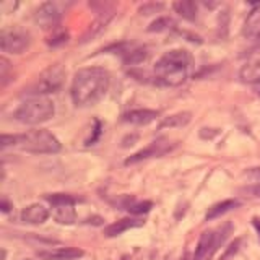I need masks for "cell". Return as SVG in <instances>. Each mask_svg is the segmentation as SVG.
<instances>
[{"mask_svg":"<svg viewBox=\"0 0 260 260\" xmlns=\"http://www.w3.org/2000/svg\"><path fill=\"white\" fill-rule=\"evenodd\" d=\"M111 85V75L101 67L80 69L72 80L70 96L77 108H89L100 103Z\"/></svg>","mask_w":260,"mask_h":260,"instance_id":"obj_1","label":"cell"},{"mask_svg":"<svg viewBox=\"0 0 260 260\" xmlns=\"http://www.w3.org/2000/svg\"><path fill=\"white\" fill-rule=\"evenodd\" d=\"M192 57L185 49H171L154 63V83L162 86H181L187 80Z\"/></svg>","mask_w":260,"mask_h":260,"instance_id":"obj_2","label":"cell"},{"mask_svg":"<svg viewBox=\"0 0 260 260\" xmlns=\"http://www.w3.org/2000/svg\"><path fill=\"white\" fill-rule=\"evenodd\" d=\"M15 146L32 154H54L62 150L59 138L46 128H35L16 135Z\"/></svg>","mask_w":260,"mask_h":260,"instance_id":"obj_3","label":"cell"},{"mask_svg":"<svg viewBox=\"0 0 260 260\" xmlns=\"http://www.w3.org/2000/svg\"><path fill=\"white\" fill-rule=\"evenodd\" d=\"M54 103L46 96H38V98H29L24 103L18 106V109L15 111L13 117L26 125H38L47 122L49 119L54 117Z\"/></svg>","mask_w":260,"mask_h":260,"instance_id":"obj_4","label":"cell"},{"mask_svg":"<svg viewBox=\"0 0 260 260\" xmlns=\"http://www.w3.org/2000/svg\"><path fill=\"white\" fill-rule=\"evenodd\" d=\"M63 80H65L63 67L59 63H54V65H51V67H47L28 86L26 94H29L31 98H38V96H46V94L55 93L62 88Z\"/></svg>","mask_w":260,"mask_h":260,"instance_id":"obj_5","label":"cell"},{"mask_svg":"<svg viewBox=\"0 0 260 260\" xmlns=\"http://www.w3.org/2000/svg\"><path fill=\"white\" fill-rule=\"evenodd\" d=\"M31 44V36L28 31L18 26L5 28L0 32V47L7 54H23Z\"/></svg>","mask_w":260,"mask_h":260,"instance_id":"obj_6","label":"cell"},{"mask_svg":"<svg viewBox=\"0 0 260 260\" xmlns=\"http://www.w3.org/2000/svg\"><path fill=\"white\" fill-rule=\"evenodd\" d=\"M174 143H171L168 138H158V140L151 142L148 146H145L140 151L134 153L132 156L125 159V165H135V162H140L143 159H150V158H159L162 154L169 153L174 148Z\"/></svg>","mask_w":260,"mask_h":260,"instance_id":"obj_7","label":"cell"},{"mask_svg":"<svg viewBox=\"0 0 260 260\" xmlns=\"http://www.w3.org/2000/svg\"><path fill=\"white\" fill-rule=\"evenodd\" d=\"M60 21V10L52 2H44L35 12V23L43 29H54Z\"/></svg>","mask_w":260,"mask_h":260,"instance_id":"obj_8","label":"cell"},{"mask_svg":"<svg viewBox=\"0 0 260 260\" xmlns=\"http://www.w3.org/2000/svg\"><path fill=\"white\" fill-rule=\"evenodd\" d=\"M85 252L77 247H57V249H43L38 252L41 260H77L83 257Z\"/></svg>","mask_w":260,"mask_h":260,"instance_id":"obj_9","label":"cell"},{"mask_svg":"<svg viewBox=\"0 0 260 260\" xmlns=\"http://www.w3.org/2000/svg\"><path fill=\"white\" fill-rule=\"evenodd\" d=\"M51 216L49 210L39 203H31L21 211V221L26 224H43L47 221V218Z\"/></svg>","mask_w":260,"mask_h":260,"instance_id":"obj_10","label":"cell"},{"mask_svg":"<svg viewBox=\"0 0 260 260\" xmlns=\"http://www.w3.org/2000/svg\"><path fill=\"white\" fill-rule=\"evenodd\" d=\"M158 116H159L158 111L153 109H134L122 116V122H127V124H134V125H146L151 124L153 120H156Z\"/></svg>","mask_w":260,"mask_h":260,"instance_id":"obj_11","label":"cell"},{"mask_svg":"<svg viewBox=\"0 0 260 260\" xmlns=\"http://www.w3.org/2000/svg\"><path fill=\"white\" fill-rule=\"evenodd\" d=\"M242 36L247 39H260V7H254L249 12L242 26Z\"/></svg>","mask_w":260,"mask_h":260,"instance_id":"obj_12","label":"cell"},{"mask_svg":"<svg viewBox=\"0 0 260 260\" xmlns=\"http://www.w3.org/2000/svg\"><path fill=\"white\" fill-rule=\"evenodd\" d=\"M116 203L120 210H127L128 213H132V215L148 213V211L153 208L151 202H137L134 197H130V195H124V197H120Z\"/></svg>","mask_w":260,"mask_h":260,"instance_id":"obj_13","label":"cell"},{"mask_svg":"<svg viewBox=\"0 0 260 260\" xmlns=\"http://www.w3.org/2000/svg\"><path fill=\"white\" fill-rule=\"evenodd\" d=\"M145 221L138 218H122L119 221L109 224L108 228L104 230V236L106 238H116V236H120L122 233H125L132 228H138V226H143Z\"/></svg>","mask_w":260,"mask_h":260,"instance_id":"obj_14","label":"cell"},{"mask_svg":"<svg viewBox=\"0 0 260 260\" xmlns=\"http://www.w3.org/2000/svg\"><path fill=\"white\" fill-rule=\"evenodd\" d=\"M192 120V114L190 112H177V114H173V116H168L165 117L161 122L158 128L159 130H165V128H181V127H185L189 122Z\"/></svg>","mask_w":260,"mask_h":260,"instance_id":"obj_15","label":"cell"},{"mask_svg":"<svg viewBox=\"0 0 260 260\" xmlns=\"http://www.w3.org/2000/svg\"><path fill=\"white\" fill-rule=\"evenodd\" d=\"M239 205H241L239 200H236V199H230V200H223V202H219V203H215L213 207L208 208L207 215H205V219L208 221V219L219 218L221 215H224V213H228V211L234 210L236 207H239Z\"/></svg>","mask_w":260,"mask_h":260,"instance_id":"obj_16","label":"cell"},{"mask_svg":"<svg viewBox=\"0 0 260 260\" xmlns=\"http://www.w3.org/2000/svg\"><path fill=\"white\" fill-rule=\"evenodd\" d=\"M173 8L176 10V13L182 16L184 20H189V21L197 20L199 5L195 2H190V0H179V2L173 4Z\"/></svg>","mask_w":260,"mask_h":260,"instance_id":"obj_17","label":"cell"},{"mask_svg":"<svg viewBox=\"0 0 260 260\" xmlns=\"http://www.w3.org/2000/svg\"><path fill=\"white\" fill-rule=\"evenodd\" d=\"M239 77L246 83H260V59L247 62L241 69Z\"/></svg>","mask_w":260,"mask_h":260,"instance_id":"obj_18","label":"cell"},{"mask_svg":"<svg viewBox=\"0 0 260 260\" xmlns=\"http://www.w3.org/2000/svg\"><path fill=\"white\" fill-rule=\"evenodd\" d=\"M54 218L57 223L60 224H73L77 221V211L73 205H65V207H54Z\"/></svg>","mask_w":260,"mask_h":260,"instance_id":"obj_19","label":"cell"},{"mask_svg":"<svg viewBox=\"0 0 260 260\" xmlns=\"http://www.w3.org/2000/svg\"><path fill=\"white\" fill-rule=\"evenodd\" d=\"M111 20V15H106V16H101L100 20H96L91 26L88 28V31L83 35V38H81V43H88V41H91L93 38H96L100 32L106 28V24L109 23Z\"/></svg>","mask_w":260,"mask_h":260,"instance_id":"obj_20","label":"cell"},{"mask_svg":"<svg viewBox=\"0 0 260 260\" xmlns=\"http://www.w3.org/2000/svg\"><path fill=\"white\" fill-rule=\"evenodd\" d=\"M146 57H148V51L146 47H134V49H128L124 55V62L127 65H137V63H142Z\"/></svg>","mask_w":260,"mask_h":260,"instance_id":"obj_21","label":"cell"},{"mask_svg":"<svg viewBox=\"0 0 260 260\" xmlns=\"http://www.w3.org/2000/svg\"><path fill=\"white\" fill-rule=\"evenodd\" d=\"M46 200L52 207H65V205H75L77 199L69 193H49L46 195Z\"/></svg>","mask_w":260,"mask_h":260,"instance_id":"obj_22","label":"cell"},{"mask_svg":"<svg viewBox=\"0 0 260 260\" xmlns=\"http://www.w3.org/2000/svg\"><path fill=\"white\" fill-rule=\"evenodd\" d=\"M176 28V23L173 21V18H168V16H162V18L154 20L150 26L148 31L151 32H161V31H168V29H173Z\"/></svg>","mask_w":260,"mask_h":260,"instance_id":"obj_23","label":"cell"},{"mask_svg":"<svg viewBox=\"0 0 260 260\" xmlns=\"http://www.w3.org/2000/svg\"><path fill=\"white\" fill-rule=\"evenodd\" d=\"M8 70H10V62L5 57L0 59V85L5 86L8 81Z\"/></svg>","mask_w":260,"mask_h":260,"instance_id":"obj_24","label":"cell"},{"mask_svg":"<svg viewBox=\"0 0 260 260\" xmlns=\"http://www.w3.org/2000/svg\"><path fill=\"white\" fill-rule=\"evenodd\" d=\"M249 182H254L255 185H260V168H250L244 173Z\"/></svg>","mask_w":260,"mask_h":260,"instance_id":"obj_25","label":"cell"},{"mask_svg":"<svg viewBox=\"0 0 260 260\" xmlns=\"http://www.w3.org/2000/svg\"><path fill=\"white\" fill-rule=\"evenodd\" d=\"M51 46H57V44H63V43H67V35L65 32H59V35H55L54 38H51L47 41Z\"/></svg>","mask_w":260,"mask_h":260,"instance_id":"obj_26","label":"cell"},{"mask_svg":"<svg viewBox=\"0 0 260 260\" xmlns=\"http://www.w3.org/2000/svg\"><path fill=\"white\" fill-rule=\"evenodd\" d=\"M239 244H241V241L239 239H236L233 244H231V246H230V249H228L226 252H224V255H223V258L221 260H226L228 257H230V255H233L234 254V252L236 250H238V247H239Z\"/></svg>","mask_w":260,"mask_h":260,"instance_id":"obj_27","label":"cell"},{"mask_svg":"<svg viewBox=\"0 0 260 260\" xmlns=\"http://www.w3.org/2000/svg\"><path fill=\"white\" fill-rule=\"evenodd\" d=\"M252 224H254L255 231L258 234V239H260V218H254V219H252Z\"/></svg>","mask_w":260,"mask_h":260,"instance_id":"obj_28","label":"cell"},{"mask_svg":"<svg viewBox=\"0 0 260 260\" xmlns=\"http://www.w3.org/2000/svg\"><path fill=\"white\" fill-rule=\"evenodd\" d=\"M10 208H12V207H10V203H8V202L4 199V200H2V210L7 213V211H10Z\"/></svg>","mask_w":260,"mask_h":260,"instance_id":"obj_29","label":"cell"},{"mask_svg":"<svg viewBox=\"0 0 260 260\" xmlns=\"http://www.w3.org/2000/svg\"><path fill=\"white\" fill-rule=\"evenodd\" d=\"M252 192H254L257 197H260V185H255L254 189H252Z\"/></svg>","mask_w":260,"mask_h":260,"instance_id":"obj_30","label":"cell"},{"mask_svg":"<svg viewBox=\"0 0 260 260\" xmlns=\"http://www.w3.org/2000/svg\"><path fill=\"white\" fill-rule=\"evenodd\" d=\"M120 260H130V257H128V255H122Z\"/></svg>","mask_w":260,"mask_h":260,"instance_id":"obj_31","label":"cell"},{"mask_svg":"<svg viewBox=\"0 0 260 260\" xmlns=\"http://www.w3.org/2000/svg\"><path fill=\"white\" fill-rule=\"evenodd\" d=\"M26 260H32V258H26Z\"/></svg>","mask_w":260,"mask_h":260,"instance_id":"obj_32","label":"cell"}]
</instances>
